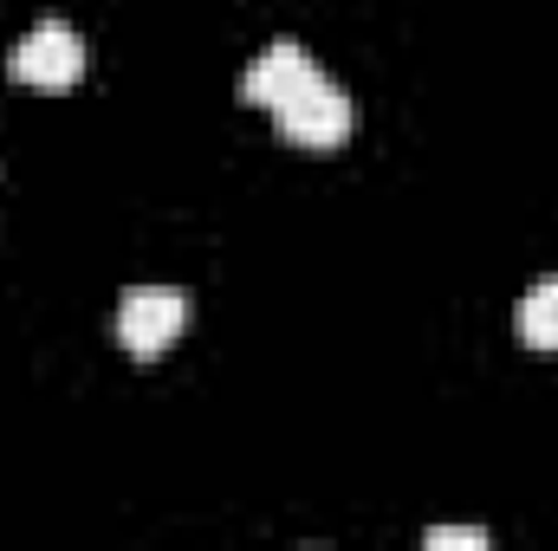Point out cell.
Instances as JSON below:
<instances>
[{
  "instance_id": "obj_1",
  "label": "cell",
  "mask_w": 558,
  "mask_h": 551,
  "mask_svg": "<svg viewBox=\"0 0 558 551\" xmlns=\"http://www.w3.org/2000/svg\"><path fill=\"white\" fill-rule=\"evenodd\" d=\"M7 78L13 85H26V91H72L78 78H85V33L72 26V20H39L20 46H13V59H7Z\"/></svg>"
},
{
  "instance_id": "obj_2",
  "label": "cell",
  "mask_w": 558,
  "mask_h": 551,
  "mask_svg": "<svg viewBox=\"0 0 558 551\" xmlns=\"http://www.w3.org/2000/svg\"><path fill=\"white\" fill-rule=\"evenodd\" d=\"M274 124H279V137L299 143V149H338V143L351 137V124H357V105L318 72L312 85H299V91L279 105Z\"/></svg>"
},
{
  "instance_id": "obj_3",
  "label": "cell",
  "mask_w": 558,
  "mask_h": 551,
  "mask_svg": "<svg viewBox=\"0 0 558 551\" xmlns=\"http://www.w3.org/2000/svg\"><path fill=\"white\" fill-rule=\"evenodd\" d=\"M182 325H189V292L175 285H137L118 305V344L131 357H162L182 338Z\"/></svg>"
},
{
  "instance_id": "obj_4",
  "label": "cell",
  "mask_w": 558,
  "mask_h": 551,
  "mask_svg": "<svg viewBox=\"0 0 558 551\" xmlns=\"http://www.w3.org/2000/svg\"><path fill=\"white\" fill-rule=\"evenodd\" d=\"M318 78V59L299 46V39H274L247 72H241V98L247 105H267V111H279L299 85H312Z\"/></svg>"
},
{
  "instance_id": "obj_5",
  "label": "cell",
  "mask_w": 558,
  "mask_h": 551,
  "mask_svg": "<svg viewBox=\"0 0 558 551\" xmlns=\"http://www.w3.org/2000/svg\"><path fill=\"white\" fill-rule=\"evenodd\" d=\"M513 331L533 351H558V279H533L513 305Z\"/></svg>"
},
{
  "instance_id": "obj_6",
  "label": "cell",
  "mask_w": 558,
  "mask_h": 551,
  "mask_svg": "<svg viewBox=\"0 0 558 551\" xmlns=\"http://www.w3.org/2000/svg\"><path fill=\"white\" fill-rule=\"evenodd\" d=\"M422 546H428V551H487L494 539H487L481 526H428V532H422Z\"/></svg>"
}]
</instances>
